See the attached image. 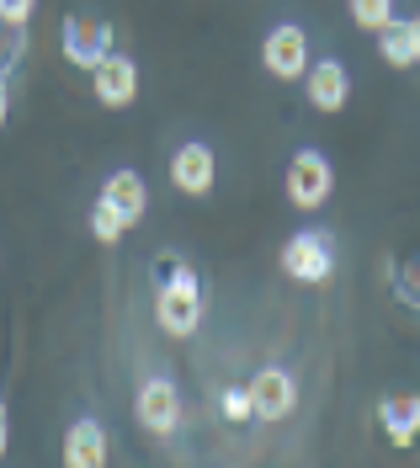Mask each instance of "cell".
Segmentation results:
<instances>
[{
    "label": "cell",
    "instance_id": "1",
    "mask_svg": "<svg viewBox=\"0 0 420 468\" xmlns=\"http://www.w3.org/2000/svg\"><path fill=\"white\" fill-rule=\"evenodd\" d=\"M154 320L171 341H186L203 324V282H197L192 266H181L165 282H154Z\"/></svg>",
    "mask_w": 420,
    "mask_h": 468
},
{
    "label": "cell",
    "instance_id": "2",
    "mask_svg": "<svg viewBox=\"0 0 420 468\" xmlns=\"http://www.w3.org/2000/svg\"><path fill=\"white\" fill-rule=\"evenodd\" d=\"M277 266H282L288 282L320 288V282H331V271H335V239L325 229H299L293 239H282Z\"/></svg>",
    "mask_w": 420,
    "mask_h": 468
},
{
    "label": "cell",
    "instance_id": "3",
    "mask_svg": "<svg viewBox=\"0 0 420 468\" xmlns=\"http://www.w3.org/2000/svg\"><path fill=\"white\" fill-rule=\"evenodd\" d=\"M282 192H288V203L299 207V213H320V207L331 203V192H335L331 154H320V149H299V154L288 160Z\"/></svg>",
    "mask_w": 420,
    "mask_h": 468
},
{
    "label": "cell",
    "instance_id": "4",
    "mask_svg": "<svg viewBox=\"0 0 420 468\" xmlns=\"http://www.w3.org/2000/svg\"><path fill=\"white\" fill-rule=\"evenodd\" d=\"M314 64V48H309V32L299 22H277V27L261 37V69L271 80H303V69Z\"/></svg>",
    "mask_w": 420,
    "mask_h": 468
},
{
    "label": "cell",
    "instance_id": "5",
    "mask_svg": "<svg viewBox=\"0 0 420 468\" xmlns=\"http://www.w3.org/2000/svg\"><path fill=\"white\" fill-rule=\"evenodd\" d=\"M90 90H96V101H101V107H112V112L133 107V101H139V64L112 48L107 58H96V64H90Z\"/></svg>",
    "mask_w": 420,
    "mask_h": 468
},
{
    "label": "cell",
    "instance_id": "6",
    "mask_svg": "<svg viewBox=\"0 0 420 468\" xmlns=\"http://www.w3.org/2000/svg\"><path fill=\"white\" fill-rule=\"evenodd\" d=\"M133 420L150 431V437H171L181 426V394L171 378H144L133 394Z\"/></svg>",
    "mask_w": 420,
    "mask_h": 468
},
{
    "label": "cell",
    "instance_id": "7",
    "mask_svg": "<svg viewBox=\"0 0 420 468\" xmlns=\"http://www.w3.org/2000/svg\"><path fill=\"white\" fill-rule=\"evenodd\" d=\"M59 48L64 58L75 64V69H90L96 58L112 54V27L101 22V16H80V11H69L59 27Z\"/></svg>",
    "mask_w": 420,
    "mask_h": 468
},
{
    "label": "cell",
    "instance_id": "8",
    "mask_svg": "<svg viewBox=\"0 0 420 468\" xmlns=\"http://www.w3.org/2000/svg\"><path fill=\"white\" fill-rule=\"evenodd\" d=\"M213 181H218V154L203 139L176 144V154H171V186H176L181 197H208Z\"/></svg>",
    "mask_w": 420,
    "mask_h": 468
},
{
    "label": "cell",
    "instance_id": "9",
    "mask_svg": "<svg viewBox=\"0 0 420 468\" xmlns=\"http://www.w3.org/2000/svg\"><path fill=\"white\" fill-rule=\"evenodd\" d=\"M303 96H309L314 112H325V117L346 112V101H352V69L341 58H314L303 69Z\"/></svg>",
    "mask_w": 420,
    "mask_h": 468
},
{
    "label": "cell",
    "instance_id": "10",
    "mask_svg": "<svg viewBox=\"0 0 420 468\" xmlns=\"http://www.w3.org/2000/svg\"><path fill=\"white\" fill-rule=\"evenodd\" d=\"M245 388H250V410H256V420H288L293 405H299V378H293L288 367H261Z\"/></svg>",
    "mask_w": 420,
    "mask_h": 468
},
{
    "label": "cell",
    "instance_id": "11",
    "mask_svg": "<svg viewBox=\"0 0 420 468\" xmlns=\"http://www.w3.org/2000/svg\"><path fill=\"white\" fill-rule=\"evenodd\" d=\"M64 468H101L112 458V441H107V426L96 420V415H80V420H69V431H64Z\"/></svg>",
    "mask_w": 420,
    "mask_h": 468
},
{
    "label": "cell",
    "instance_id": "12",
    "mask_svg": "<svg viewBox=\"0 0 420 468\" xmlns=\"http://www.w3.org/2000/svg\"><path fill=\"white\" fill-rule=\"evenodd\" d=\"M96 197L118 207L122 218H128V229H133V224H144V213H150V181L122 165V171H112L107 181H101V192H96Z\"/></svg>",
    "mask_w": 420,
    "mask_h": 468
},
{
    "label": "cell",
    "instance_id": "13",
    "mask_svg": "<svg viewBox=\"0 0 420 468\" xmlns=\"http://www.w3.org/2000/svg\"><path fill=\"white\" fill-rule=\"evenodd\" d=\"M378 420H383V437L394 447H415L420 437V394H389L378 405Z\"/></svg>",
    "mask_w": 420,
    "mask_h": 468
},
{
    "label": "cell",
    "instance_id": "14",
    "mask_svg": "<svg viewBox=\"0 0 420 468\" xmlns=\"http://www.w3.org/2000/svg\"><path fill=\"white\" fill-rule=\"evenodd\" d=\"M378 54H383V64H389V69H410V64H420V58H415V32H410V16H389V22L378 27Z\"/></svg>",
    "mask_w": 420,
    "mask_h": 468
},
{
    "label": "cell",
    "instance_id": "15",
    "mask_svg": "<svg viewBox=\"0 0 420 468\" xmlns=\"http://www.w3.org/2000/svg\"><path fill=\"white\" fill-rule=\"evenodd\" d=\"M90 234H96V239H101V245H118L122 234H128V218H122L118 207L112 203H101V197H96V203H90Z\"/></svg>",
    "mask_w": 420,
    "mask_h": 468
},
{
    "label": "cell",
    "instance_id": "16",
    "mask_svg": "<svg viewBox=\"0 0 420 468\" xmlns=\"http://www.w3.org/2000/svg\"><path fill=\"white\" fill-rule=\"evenodd\" d=\"M346 11H352V22L362 32H378L394 16V0H346Z\"/></svg>",
    "mask_w": 420,
    "mask_h": 468
},
{
    "label": "cell",
    "instance_id": "17",
    "mask_svg": "<svg viewBox=\"0 0 420 468\" xmlns=\"http://www.w3.org/2000/svg\"><path fill=\"white\" fill-rule=\"evenodd\" d=\"M218 410H224V420H235V426H240V420H256V410H250V388H245V383H229V388L218 394Z\"/></svg>",
    "mask_w": 420,
    "mask_h": 468
},
{
    "label": "cell",
    "instance_id": "18",
    "mask_svg": "<svg viewBox=\"0 0 420 468\" xmlns=\"http://www.w3.org/2000/svg\"><path fill=\"white\" fill-rule=\"evenodd\" d=\"M37 0H0V27H27Z\"/></svg>",
    "mask_w": 420,
    "mask_h": 468
},
{
    "label": "cell",
    "instance_id": "19",
    "mask_svg": "<svg viewBox=\"0 0 420 468\" xmlns=\"http://www.w3.org/2000/svg\"><path fill=\"white\" fill-rule=\"evenodd\" d=\"M399 303H404V309H420V261L404 266V282H399Z\"/></svg>",
    "mask_w": 420,
    "mask_h": 468
},
{
    "label": "cell",
    "instance_id": "20",
    "mask_svg": "<svg viewBox=\"0 0 420 468\" xmlns=\"http://www.w3.org/2000/svg\"><path fill=\"white\" fill-rule=\"evenodd\" d=\"M11 452V410H5V399H0V458Z\"/></svg>",
    "mask_w": 420,
    "mask_h": 468
},
{
    "label": "cell",
    "instance_id": "21",
    "mask_svg": "<svg viewBox=\"0 0 420 468\" xmlns=\"http://www.w3.org/2000/svg\"><path fill=\"white\" fill-rule=\"evenodd\" d=\"M5 117H11V75L0 69V128H5Z\"/></svg>",
    "mask_w": 420,
    "mask_h": 468
},
{
    "label": "cell",
    "instance_id": "22",
    "mask_svg": "<svg viewBox=\"0 0 420 468\" xmlns=\"http://www.w3.org/2000/svg\"><path fill=\"white\" fill-rule=\"evenodd\" d=\"M410 32H415V58H420V16H410Z\"/></svg>",
    "mask_w": 420,
    "mask_h": 468
}]
</instances>
